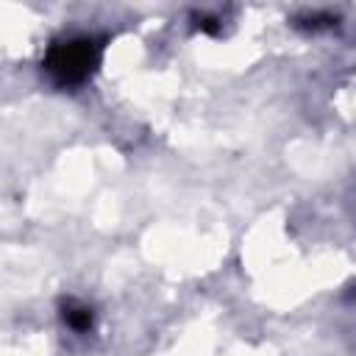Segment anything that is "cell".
<instances>
[{
	"mask_svg": "<svg viewBox=\"0 0 356 356\" xmlns=\"http://www.w3.org/2000/svg\"><path fill=\"white\" fill-rule=\"evenodd\" d=\"M100 56H103L100 39L89 33L67 36L47 47L42 58V72L56 89H78L95 75Z\"/></svg>",
	"mask_w": 356,
	"mask_h": 356,
	"instance_id": "6da1fadb",
	"label": "cell"
},
{
	"mask_svg": "<svg viewBox=\"0 0 356 356\" xmlns=\"http://www.w3.org/2000/svg\"><path fill=\"white\" fill-rule=\"evenodd\" d=\"M61 320L75 334H89L95 328V309L78 298H67L61 303Z\"/></svg>",
	"mask_w": 356,
	"mask_h": 356,
	"instance_id": "7a4b0ae2",
	"label": "cell"
},
{
	"mask_svg": "<svg viewBox=\"0 0 356 356\" xmlns=\"http://www.w3.org/2000/svg\"><path fill=\"white\" fill-rule=\"evenodd\" d=\"M295 25H298V28H306V31H323V28L337 25V17H334V14H325V11H312V14H306V17H298Z\"/></svg>",
	"mask_w": 356,
	"mask_h": 356,
	"instance_id": "3957f363",
	"label": "cell"
}]
</instances>
